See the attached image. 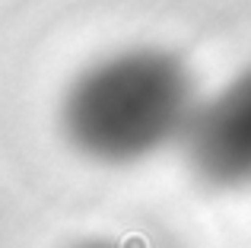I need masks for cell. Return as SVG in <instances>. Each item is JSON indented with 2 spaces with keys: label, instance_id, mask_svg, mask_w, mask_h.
Returning <instances> with one entry per match:
<instances>
[{
  "label": "cell",
  "instance_id": "cell-2",
  "mask_svg": "<svg viewBox=\"0 0 251 248\" xmlns=\"http://www.w3.org/2000/svg\"><path fill=\"white\" fill-rule=\"evenodd\" d=\"M181 156L194 181L210 191L235 194L251 188V64L201 99Z\"/></svg>",
  "mask_w": 251,
  "mask_h": 248
},
{
  "label": "cell",
  "instance_id": "cell-3",
  "mask_svg": "<svg viewBox=\"0 0 251 248\" xmlns=\"http://www.w3.org/2000/svg\"><path fill=\"white\" fill-rule=\"evenodd\" d=\"M67 248H124V242H118L111 236H83L76 242H70Z\"/></svg>",
  "mask_w": 251,
  "mask_h": 248
},
{
  "label": "cell",
  "instance_id": "cell-1",
  "mask_svg": "<svg viewBox=\"0 0 251 248\" xmlns=\"http://www.w3.org/2000/svg\"><path fill=\"white\" fill-rule=\"evenodd\" d=\"M194 70L159 45H134L86 64L67 83L57 127L74 153L96 166H137L181 147L194 118Z\"/></svg>",
  "mask_w": 251,
  "mask_h": 248
}]
</instances>
